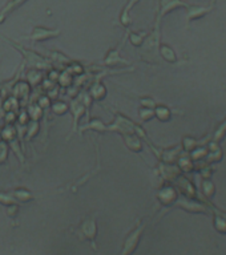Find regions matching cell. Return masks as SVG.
I'll use <instances>...</instances> for the list:
<instances>
[{"label": "cell", "mask_w": 226, "mask_h": 255, "mask_svg": "<svg viewBox=\"0 0 226 255\" xmlns=\"http://www.w3.org/2000/svg\"><path fill=\"white\" fill-rule=\"evenodd\" d=\"M4 39L7 40L8 43L11 44L12 47L15 48L16 51L20 52V55L23 56V60H24V67H31V68H36V69H41V71H47V69H51L53 67V64L52 61L48 57H45L44 55H40L37 52L32 51L29 48H25L23 47L21 44L16 43L13 41L12 39L9 37H5L3 36Z\"/></svg>", "instance_id": "cell-1"}, {"label": "cell", "mask_w": 226, "mask_h": 255, "mask_svg": "<svg viewBox=\"0 0 226 255\" xmlns=\"http://www.w3.org/2000/svg\"><path fill=\"white\" fill-rule=\"evenodd\" d=\"M97 234H99V226H97V217L96 214L88 215L75 227V235L81 242H88L95 251H97Z\"/></svg>", "instance_id": "cell-2"}, {"label": "cell", "mask_w": 226, "mask_h": 255, "mask_svg": "<svg viewBox=\"0 0 226 255\" xmlns=\"http://www.w3.org/2000/svg\"><path fill=\"white\" fill-rule=\"evenodd\" d=\"M147 221H139V222L136 223V226L128 233V235L124 239L123 246H121V250H120L119 255L135 254V251L137 250V247L140 245V241L143 238L144 231L147 229Z\"/></svg>", "instance_id": "cell-3"}, {"label": "cell", "mask_w": 226, "mask_h": 255, "mask_svg": "<svg viewBox=\"0 0 226 255\" xmlns=\"http://www.w3.org/2000/svg\"><path fill=\"white\" fill-rule=\"evenodd\" d=\"M160 33L159 29L156 28L153 33L151 35H147L144 43L141 44V52H140V56H141V60L147 61V63H157L159 61V49L160 48Z\"/></svg>", "instance_id": "cell-4"}, {"label": "cell", "mask_w": 226, "mask_h": 255, "mask_svg": "<svg viewBox=\"0 0 226 255\" xmlns=\"http://www.w3.org/2000/svg\"><path fill=\"white\" fill-rule=\"evenodd\" d=\"M136 125L137 124L133 123L129 117L115 111V119L111 124H107L105 131L107 133H119L120 135L127 134V133H135Z\"/></svg>", "instance_id": "cell-5"}, {"label": "cell", "mask_w": 226, "mask_h": 255, "mask_svg": "<svg viewBox=\"0 0 226 255\" xmlns=\"http://www.w3.org/2000/svg\"><path fill=\"white\" fill-rule=\"evenodd\" d=\"M60 35H61V31L59 28L53 29V28L43 27V25H36V27L32 28L31 35L23 36V39L33 41V43H41V41H47V40L59 37Z\"/></svg>", "instance_id": "cell-6"}, {"label": "cell", "mask_w": 226, "mask_h": 255, "mask_svg": "<svg viewBox=\"0 0 226 255\" xmlns=\"http://www.w3.org/2000/svg\"><path fill=\"white\" fill-rule=\"evenodd\" d=\"M69 112L73 116V120H72V130L68 135V139L71 138L72 134H75L76 131L79 130V121L81 120L85 113H88L87 105L83 103V100L80 96H77L76 99H72L71 103H69Z\"/></svg>", "instance_id": "cell-7"}, {"label": "cell", "mask_w": 226, "mask_h": 255, "mask_svg": "<svg viewBox=\"0 0 226 255\" xmlns=\"http://www.w3.org/2000/svg\"><path fill=\"white\" fill-rule=\"evenodd\" d=\"M124 43L120 44V47H116V48H112L109 51L105 53L104 56V60H103V65L104 67H117V65H131V63L125 60L121 56V48H123Z\"/></svg>", "instance_id": "cell-8"}, {"label": "cell", "mask_w": 226, "mask_h": 255, "mask_svg": "<svg viewBox=\"0 0 226 255\" xmlns=\"http://www.w3.org/2000/svg\"><path fill=\"white\" fill-rule=\"evenodd\" d=\"M101 77L103 76H97L95 81L91 84V87L88 88L87 92L89 93V96H91V99L93 101H103L108 95V89L103 84V81H101Z\"/></svg>", "instance_id": "cell-9"}, {"label": "cell", "mask_w": 226, "mask_h": 255, "mask_svg": "<svg viewBox=\"0 0 226 255\" xmlns=\"http://www.w3.org/2000/svg\"><path fill=\"white\" fill-rule=\"evenodd\" d=\"M121 138H123L124 145H125L131 151H135V153H141V151H143V138H141L137 133L121 134Z\"/></svg>", "instance_id": "cell-10"}, {"label": "cell", "mask_w": 226, "mask_h": 255, "mask_svg": "<svg viewBox=\"0 0 226 255\" xmlns=\"http://www.w3.org/2000/svg\"><path fill=\"white\" fill-rule=\"evenodd\" d=\"M31 85L25 81V80H20V81H17V83L13 85V88H12V92L11 95L15 96L16 99L23 100V101H27L28 99H29V95H31Z\"/></svg>", "instance_id": "cell-11"}, {"label": "cell", "mask_w": 226, "mask_h": 255, "mask_svg": "<svg viewBox=\"0 0 226 255\" xmlns=\"http://www.w3.org/2000/svg\"><path fill=\"white\" fill-rule=\"evenodd\" d=\"M107 124L100 119H91L83 127H79V134H84L85 131H96V133H107L105 131Z\"/></svg>", "instance_id": "cell-12"}, {"label": "cell", "mask_w": 226, "mask_h": 255, "mask_svg": "<svg viewBox=\"0 0 226 255\" xmlns=\"http://www.w3.org/2000/svg\"><path fill=\"white\" fill-rule=\"evenodd\" d=\"M11 194L13 195V198L17 201V202L21 205V203H28L36 199L37 194H36L35 191L28 190L25 187H16L13 190H11Z\"/></svg>", "instance_id": "cell-13"}, {"label": "cell", "mask_w": 226, "mask_h": 255, "mask_svg": "<svg viewBox=\"0 0 226 255\" xmlns=\"http://www.w3.org/2000/svg\"><path fill=\"white\" fill-rule=\"evenodd\" d=\"M157 198L163 205H172V203L177 201V194H176V190L172 186H164L157 193Z\"/></svg>", "instance_id": "cell-14"}, {"label": "cell", "mask_w": 226, "mask_h": 255, "mask_svg": "<svg viewBox=\"0 0 226 255\" xmlns=\"http://www.w3.org/2000/svg\"><path fill=\"white\" fill-rule=\"evenodd\" d=\"M25 81H27L31 87L41 85V83L44 81L43 71H41V69H36V68H31V69L25 73Z\"/></svg>", "instance_id": "cell-15"}, {"label": "cell", "mask_w": 226, "mask_h": 255, "mask_svg": "<svg viewBox=\"0 0 226 255\" xmlns=\"http://www.w3.org/2000/svg\"><path fill=\"white\" fill-rule=\"evenodd\" d=\"M40 130V123L39 121H35V120H31L29 123L25 125V130H24V137H25V141H31L33 137L37 135Z\"/></svg>", "instance_id": "cell-16"}, {"label": "cell", "mask_w": 226, "mask_h": 255, "mask_svg": "<svg viewBox=\"0 0 226 255\" xmlns=\"http://www.w3.org/2000/svg\"><path fill=\"white\" fill-rule=\"evenodd\" d=\"M159 53L165 61H168V63H176V61H177L175 51H173L169 45H167V44H160Z\"/></svg>", "instance_id": "cell-17"}, {"label": "cell", "mask_w": 226, "mask_h": 255, "mask_svg": "<svg viewBox=\"0 0 226 255\" xmlns=\"http://www.w3.org/2000/svg\"><path fill=\"white\" fill-rule=\"evenodd\" d=\"M51 109L53 115L63 116L69 112V104L65 103L64 100H55V101H52Z\"/></svg>", "instance_id": "cell-18"}, {"label": "cell", "mask_w": 226, "mask_h": 255, "mask_svg": "<svg viewBox=\"0 0 226 255\" xmlns=\"http://www.w3.org/2000/svg\"><path fill=\"white\" fill-rule=\"evenodd\" d=\"M20 107L19 99H16L15 96L8 95L3 101V109L4 112H16Z\"/></svg>", "instance_id": "cell-19"}, {"label": "cell", "mask_w": 226, "mask_h": 255, "mask_svg": "<svg viewBox=\"0 0 226 255\" xmlns=\"http://www.w3.org/2000/svg\"><path fill=\"white\" fill-rule=\"evenodd\" d=\"M181 4L183 3L180 0H161L160 1V16H164L165 13L172 11L175 7L181 5Z\"/></svg>", "instance_id": "cell-20"}, {"label": "cell", "mask_w": 226, "mask_h": 255, "mask_svg": "<svg viewBox=\"0 0 226 255\" xmlns=\"http://www.w3.org/2000/svg\"><path fill=\"white\" fill-rule=\"evenodd\" d=\"M147 37V33H139V32H128V39H129V43L133 45V47H141V44L144 43V40Z\"/></svg>", "instance_id": "cell-21"}, {"label": "cell", "mask_w": 226, "mask_h": 255, "mask_svg": "<svg viewBox=\"0 0 226 255\" xmlns=\"http://www.w3.org/2000/svg\"><path fill=\"white\" fill-rule=\"evenodd\" d=\"M171 109L165 105H156L155 108V117L160 120V121H168L171 119Z\"/></svg>", "instance_id": "cell-22"}, {"label": "cell", "mask_w": 226, "mask_h": 255, "mask_svg": "<svg viewBox=\"0 0 226 255\" xmlns=\"http://www.w3.org/2000/svg\"><path fill=\"white\" fill-rule=\"evenodd\" d=\"M75 81V77L71 75V73H68L65 69L63 72H60L59 73V77H57V84L61 85V87H69L72 85Z\"/></svg>", "instance_id": "cell-23"}, {"label": "cell", "mask_w": 226, "mask_h": 255, "mask_svg": "<svg viewBox=\"0 0 226 255\" xmlns=\"http://www.w3.org/2000/svg\"><path fill=\"white\" fill-rule=\"evenodd\" d=\"M27 113H28V116H29V120L40 121V119L43 117L44 111L40 107H37L36 104H33V105H29V107H28Z\"/></svg>", "instance_id": "cell-24"}, {"label": "cell", "mask_w": 226, "mask_h": 255, "mask_svg": "<svg viewBox=\"0 0 226 255\" xmlns=\"http://www.w3.org/2000/svg\"><path fill=\"white\" fill-rule=\"evenodd\" d=\"M0 203L4 206H9V205H20L13 195L11 194V191H0Z\"/></svg>", "instance_id": "cell-25"}, {"label": "cell", "mask_w": 226, "mask_h": 255, "mask_svg": "<svg viewBox=\"0 0 226 255\" xmlns=\"http://www.w3.org/2000/svg\"><path fill=\"white\" fill-rule=\"evenodd\" d=\"M139 116H140V120H141L143 123H147V121H149V120L155 117V109H152V108L140 107Z\"/></svg>", "instance_id": "cell-26"}, {"label": "cell", "mask_w": 226, "mask_h": 255, "mask_svg": "<svg viewBox=\"0 0 226 255\" xmlns=\"http://www.w3.org/2000/svg\"><path fill=\"white\" fill-rule=\"evenodd\" d=\"M8 157H9V146L5 141L0 138V165L7 162Z\"/></svg>", "instance_id": "cell-27"}, {"label": "cell", "mask_w": 226, "mask_h": 255, "mask_svg": "<svg viewBox=\"0 0 226 255\" xmlns=\"http://www.w3.org/2000/svg\"><path fill=\"white\" fill-rule=\"evenodd\" d=\"M36 105L37 107H40L43 111H47V109H49L52 105V99L49 97L48 95H41L39 96V99L36 100Z\"/></svg>", "instance_id": "cell-28"}, {"label": "cell", "mask_w": 226, "mask_h": 255, "mask_svg": "<svg viewBox=\"0 0 226 255\" xmlns=\"http://www.w3.org/2000/svg\"><path fill=\"white\" fill-rule=\"evenodd\" d=\"M140 101V105L144 108H152V109H155L156 108V101L152 97H149V96H147V97H140L139 99Z\"/></svg>", "instance_id": "cell-29"}, {"label": "cell", "mask_w": 226, "mask_h": 255, "mask_svg": "<svg viewBox=\"0 0 226 255\" xmlns=\"http://www.w3.org/2000/svg\"><path fill=\"white\" fill-rule=\"evenodd\" d=\"M4 121L8 125H15V123L17 121V115L16 112H5L4 113Z\"/></svg>", "instance_id": "cell-30"}, {"label": "cell", "mask_w": 226, "mask_h": 255, "mask_svg": "<svg viewBox=\"0 0 226 255\" xmlns=\"http://www.w3.org/2000/svg\"><path fill=\"white\" fill-rule=\"evenodd\" d=\"M7 207V214L9 218H15L17 213H19V207L20 205H9V206H5Z\"/></svg>", "instance_id": "cell-31"}, {"label": "cell", "mask_w": 226, "mask_h": 255, "mask_svg": "<svg viewBox=\"0 0 226 255\" xmlns=\"http://www.w3.org/2000/svg\"><path fill=\"white\" fill-rule=\"evenodd\" d=\"M0 93H1V92H0Z\"/></svg>", "instance_id": "cell-32"}]
</instances>
